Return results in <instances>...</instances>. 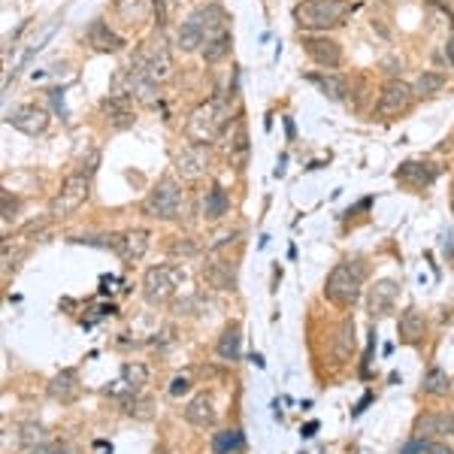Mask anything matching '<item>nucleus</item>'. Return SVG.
<instances>
[{
	"label": "nucleus",
	"instance_id": "nucleus-1",
	"mask_svg": "<svg viewBox=\"0 0 454 454\" xmlns=\"http://www.w3.org/2000/svg\"><path fill=\"white\" fill-rule=\"evenodd\" d=\"M227 27H231V16H227L224 6L203 4L179 25V31H176V46H179L182 52H197V49H203L207 36L227 31Z\"/></svg>",
	"mask_w": 454,
	"mask_h": 454
},
{
	"label": "nucleus",
	"instance_id": "nucleus-2",
	"mask_svg": "<svg viewBox=\"0 0 454 454\" xmlns=\"http://www.w3.org/2000/svg\"><path fill=\"white\" fill-rule=\"evenodd\" d=\"M355 12L351 0H300L294 6V21L303 31H333Z\"/></svg>",
	"mask_w": 454,
	"mask_h": 454
},
{
	"label": "nucleus",
	"instance_id": "nucleus-3",
	"mask_svg": "<svg viewBox=\"0 0 454 454\" xmlns=\"http://www.w3.org/2000/svg\"><path fill=\"white\" fill-rule=\"evenodd\" d=\"M227 119H231V94H215V98L203 100L200 106H194L192 119H188V140L212 143L222 134Z\"/></svg>",
	"mask_w": 454,
	"mask_h": 454
},
{
	"label": "nucleus",
	"instance_id": "nucleus-4",
	"mask_svg": "<svg viewBox=\"0 0 454 454\" xmlns=\"http://www.w3.org/2000/svg\"><path fill=\"white\" fill-rule=\"evenodd\" d=\"M325 294L340 309L355 306L357 297H361V263H351V261L336 263L325 282Z\"/></svg>",
	"mask_w": 454,
	"mask_h": 454
},
{
	"label": "nucleus",
	"instance_id": "nucleus-5",
	"mask_svg": "<svg viewBox=\"0 0 454 454\" xmlns=\"http://www.w3.org/2000/svg\"><path fill=\"white\" fill-rule=\"evenodd\" d=\"M91 194V173H70L61 192L52 197V218H70L85 207Z\"/></svg>",
	"mask_w": 454,
	"mask_h": 454
},
{
	"label": "nucleus",
	"instance_id": "nucleus-6",
	"mask_svg": "<svg viewBox=\"0 0 454 454\" xmlns=\"http://www.w3.org/2000/svg\"><path fill=\"white\" fill-rule=\"evenodd\" d=\"M179 288H182V270L173 267V263H155V267L143 276V294L152 306H160V303H167V300H173Z\"/></svg>",
	"mask_w": 454,
	"mask_h": 454
},
{
	"label": "nucleus",
	"instance_id": "nucleus-7",
	"mask_svg": "<svg viewBox=\"0 0 454 454\" xmlns=\"http://www.w3.org/2000/svg\"><path fill=\"white\" fill-rule=\"evenodd\" d=\"M130 64H137V67H140L155 85L170 82V76H173V58H170V52H167L164 36H155V40L145 43L140 52L134 55V61Z\"/></svg>",
	"mask_w": 454,
	"mask_h": 454
},
{
	"label": "nucleus",
	"instance_id": "nucleus-8",
	"mask_svg": "<svg viewBox=\"0 0 454 454\" xmlns=\"http://www.w3.org/2000/svg\"><path fill=\"white\" fill-rule=\"evenodd\" d=\"M143 212L158 222H170L182 212V188L176 185V179H160L149 197L143 200Z\"/></svg>",
	"mask_w": 454,
	"mask_h": 454
},
{
	"label": "nucleus",
	"instance_id": "nucleus-9",
	"mask_svg": "<svg viewBox=\"0 0 454 454\" xmlns=\"http://www.w3.org/2000/svg\"><path fill=\"white\" fill-rule=\"evenodd\" d=\"M209 167V143H188L176 155V173L185 182H197Z\"/></svg>",
	"mask_w": 454,
	"mask_h": 454
},
{
	"label": "nucleus",
	"instance_id": "nucleus-10",
	"mask_svg": "<svg viewBox=\"0 0 454 454\" xmlns=\"http://www.w3.org/2000/svg\"><path fill=\"white\" fill-rule=\"evenodd\" d=\"M145 382H149V370H145L143 364H128V367L121 370V376L104 387V394H106V397H113V400L128 403V400H134L137 394L143 391Z\"/></svg>",
	"mask_w": 454,
	"mask_h": 454
},
{
	"label": "nucleus",
	"instance_id": "nucleus-11",
	"mask_svg": "<svg viewBox=\"0 0 454 454\" xmlns=\"http://www.w3.org/2000/svg\"><path fill=\"white\" fill-rule=\"evenodd\" d=\"M300 46L325 70H336L342 64V46L331 36H300Z\"/></svg>",
	"mask_w": 454,
	"mask_h": 454
},
{
	"label": "nucleus",
	"instance_id": "nucleus-12",
	"mask_svg": "<svg viewBox=\"0 0 454 454\" xmlns=\"http://www.w3.org/2000/svg\"><path fill=\"white\" fill-rule=\"evenodd\" d=\"M412 98H415L412 82H406V79H400V76H391L382 85V98H379V113H382V115H397L409 104H412Z\"/></svg>",
	"mask_w": 454,
	"mask_h": 454
},
{
	"label": "nucleus",
	"instance_id": "nucleus-13",
	"mask_svg": "<svg viewBox=\"0 0 454 454\" xmlns=\"http://www.w3.org/2000/svg\"><path fill=\"white\" fill-rule=\"evenodd\" d=\"M12 124L16 130H21V134L27 137H43L49 128V113L43 106H34V104H21L10 113V119H6Z\"/></svg>",
	"mask_w": 454,
	"mask_h": 454
},
{
	"label": "nucleus",
	"instance_id": "nucleus-14",
	"mask_svg": "<svg viewBox=\"0 0 454 454\" xmlns=\"http://www.w3.org/2000/svg\"><path fill=\"white\" fill-rule=\"evenodd\" d=\"M397 300H400V285L394 279H379L367 294V312L372 318H385V315L394 312Z\"/></svg>",
	"mask_w": 454,
	"mask_h": 454
},
{
	"label": "nucleus",
	"instance_id": "nucleus-15",
	"mask_svg": "<svg viewBox=\"0 0 454 454\" xmlns=\"http://www.w3.org/2000/svg\"><path fill=\"white\" fill-rule=\"evenodd\" d=\"M145 252H149V231L134 227V231L119 233V248H115V254H119L124 263H140L145 258Z\"/></svg>",
	"mask_w": 454,
	"mask_h": 454
},
{
	"label": "nucleus",
	"instance_id": "nucleus-16",
	"mask_svg": "<svg viewBox=\"0 0 454 454\" xmlns=\"http://www.w3.org/2000/svg\"><path fill=\"white\" fill-rule=\"evenodd\" d=\"M85 40H88V46L94 49V52H104V55H113V52H119V49L124 46V40L119 34L113 31V27L106 25L104 19H94L91 25H88V31H85Z\"/></svg>",
	"mask_w": 454,
	"mask_h": 454
},
{
	"label": "nucleus",
	"instance_id": "nucleus-17",
	"mask_svg": "<svg viewBox=\"0 0 454 454\" xmlns=\"http://www.w3.org/2000/svg\"><path fill=\"white\" fill-rule=\"evenodd\" d=\"M436 176H439V167L427 164V160H406V164L397 167V179L406 182V185H415V188L434 185Z\"/></svg>",
	"mask_w": 454,
	"mask_h": 454
},
{
	"label": "nucleus",
	"instance_id": "nucleus-18",
	"mask_svg": "<svg viewBox=\"0 0 454 454\" xmlns=\"http://www.w3.org/2000/svg\"><path fill=\"white\" fill-rule=\"evenodd\" d=\"M104 113H106V119L115 130H128L130 124L137 121L134 100L130 98H113V94H109V98L104 100Z\"/></svg>",
	"mask_w": 454,
	"mask_h": 454
},
{
	"label": "nucleus",
	"instance_id": "nucleus-19",
	"mask_svg": "<svg viewBox=\"0 0 454 454\" xmlns=\"http://www.w3.org/2000/svg\"><path fill=\"white\" fill-rule=\"evenodd\" d=\"M203 279L218 291H233L237 288V267H233L231 261L212 258L207 267H203Z\"/></svg>",
	"mask_w": 454,
	"mask_h": 454
},
{
	"label": "nucleus",
	"instance_id": "nucleus-20",
	"mask_svg": "<svg viewBox=\"0 0 454 454\" xmlns=\"http://www.w3.org/2000/svg\"><path fill=\"white\" fill-rule=\"evenodd\" d=\"M46 394L58 403H73L79 397V376L76 370H61L58 376L49 379L46 385Z\"/></svg>",
	"mask_w": 454,
	"mask_h": 454
},
{
	"label": "nucleus",
	"instance_id": "nucleus-21",
	"mask_svg": "<svg viewBox=\"0 0 454 454\" xmlns=\"http://www.w3.org/2000/svg\"><path fill=\"white\" fill-rule=\"evenodd\" d=\"M306 79L318 88L321 94H327L331 100H336V104H346L348 100V79L342 76H333V73H306Z\"/></svg>",
	"mask_w": 454,
	"mask_h": 454
},
{
	"label": "nucleus",
	"instance_id": "nucleus-22",
	"mask_svg": "<svg viewBox=\"0 0 454 454\" xmlns=\"http://www.w3.org/2000/svg\"><path fill=\"white\" fill-rule=\"evenodd\" d=\"M227 160H231L237 170H243L246 160H248V134H246V124L243 119L233 121L231 130V143H227Z\"/></svg>",
	"mask_w": 454,
	"mask_h": 454
},
{
	"label": "nucleus",
	"instance_id": "nucleus-23",
	"mask_svg": "<svg viewBox=\"0 0 454 454\" xmlns=\"http://www.w3.org/2000/svg\"><path fill=\"white\" fill-rule=\"evenodd\" d=\"M185 421L192 424V427H209V424L215 421V406H212V400L207 394H197V397L188 400Z\"/></svg>",
	"mask_w": 454,
	"mask_h": 454
},
{
	"label": "nucleus",
	"instance_id": "nucleus-24",
	"mask_svg": "<svg viewBox=\"0 0 454 454\" xmlns=\"http://www.w3.org/2000/svg\"><path fill=\"white\" fill-rule=\"evenodd\" d=\"M333 348H336V361H351V355H355V348H357V331H355V321L351 318L340 321Z\"/></svg>",
	"mask_w": 454,
	"mask_h": 454
},
{
	"label": "nucleus",
	"instance_id": "nucleus-25",
	"mask_svg": "<svg viewBox=\"0 0 454 454\" xmlns=\"http://www.w3.org/2000/svg\"><path fill=\"white\" fill-rule=\"evenodd\" d=\"M424 333H427V321H424V315L419 309H406L400 318V340L409 342V346H415V342L424 340Z\"/></svg>",
	"mask_w": 454,
	"mask_h": 454
},
{
	"label": "nucleus",
	"instance_id": "nucleus-26",
	"mask_svg": "<svg viewBox=\"0 0 454 454\" xmlns=\"http://www.w3.org/2000/svg\"><path fill=\"white\" fill-rule=\"evenodd\" d=\"M231 46H233V36H231V27L227 31H218V34H212L207 36V43H203V61L207 64H218L222 58L231 55Z\"/></svg>",
	"mask_w": 454,
	"mask_h": 454
},
{
	"label": "nucleus",
	"instance_id": "nucleus-27",
	"mask_svg": "<svg viewBox=\"0 0 454 454\" xmlns=\"http://www.w3.org/2000/svg\"><path fill=\"white\" fill-rule=\"evenodd\" d=\"M243 331H239V325L233 321L231 327H224V333L218 336V357H224V361H239V355H243Z\"/></svg>",
	"mask_w": 454,
	"mask_h": 454
},
{
	"label": "nucleus",
	"instance_id": "nucleus-28",
	"mask_svg": "<svg viewBox=\"0 0 454 454\" xmlns=\"http://www.w3.org/2000/svg\"><path fill=\"white\" fill-rule=\"evenodd\" d=\"M227 212H231V197L224 194L222 185H212L209 194L203 197V215H207L209 222H218V218H224Z\"/></svg>",
	"mask_w": 454,
	"mask_h": 454
},
{
	"label": "nucleus",
	"instance_id": "nucleus-29",
	"mask_svg": "<svg viewBox=\"0 0 454 454\" xmlns=\"http://www.w3.org/2000/svg\"><path fill=\"white\" fill-rule=\"evenodd\" d=\"M115 10H119V16H121L124 25L140 27L143 21L149 19L152 4H149V0H119V4H115Z\"/></svg>",
	"mask_w": 454,
	"mask_h": 454
},
{
	"label": "nucleus",
	"instance_id": "nucleus-30",
	"mask_svg": "<svg viewBox=\"0 0 454 454\" xmlns=\"http://www.w3.org/2000/svg\"><path fill=\"white\" fill-rule=\"evenodd\" d=\"M246 449V434L243 430H222L215 439H212V454H237Z\"/></svg>",
	"mask_w": 454,
	"mask_h": 454
},
{
	"label": "nucleus",
	"instance_id": "nucleus-31",
	"mask_svg": "<svg viewBox=\"0 0 454 454\" xmlns=\"http://www.w3.org/2000/svg\"><path fill=\"white\" fill-rule=\"evenodd\" d=\"M421 436H454V415H427L419 424Z\"/></svg>",
	"mask_w": 454,
	"mask_h": 454
},
{
	"label": "nucleus",
	"instance_id": "nucleus-32",
	"mask_svg": "<svg viewBox=\"0 0 454 454\" xmlns=\"http://www.w3.org/2000/svg\"><path fill=\"white\" fill-rule=\"evenodd\" d=\"M415 98H434V94H439L445 88V76L442 73H434V70H427V73H421L419 79H415Z\"/></svg>",
	"mask_w": 454,
	"mask_h": 454
},
{
	"label": "nucleus",
	"instance_id": "nucleus-33",
	"mask_svg": "<svg viewBox=\"0 0 454 454\" xmlns=\"http://www.w3.org/2000/svg\"><path fill=\"white\" fill-rule=\"evenodd\" d=\"M46 442V427L40 421H21L19 424V445L21 449H34V445Z\"/></svg>",
	"mask_w": 454,
	"mask_h": 454
},
{
	"label": "nucleus",
	"instance_id": "nucleus-34",
	"mask_svg": "<svg viewBox=\"0 0 454 454\" xmlns=\"http://www.w3.org/2000/svg\"><path fill=\"white\" fill-rule=\"evenodd\" d=\"M449 372H445L442 367H434V370H427V376H424V382H421V391L424 394H434V397H442V394H449Z\"/></svg>",
	"mask_w": 454,
	"mask_h": 454
},
{
	"label": "nucleus",
	"instance_id": "nucleus-35",
	"mask_svg": "<svg viewBox=\"0 0 454 454\" xmlns=\"http://www.w3.org/2000/svg\"><path fill=\"white\" fill-rule=\"evenodd\" d=\"M70 243L79 246H91V248H119V233H85V237H70Z\"/></svg>",
	"mask_w": 454,
	"mask_h": 454
},
{
	"label": "nucleus",
	"instance_id": "nucleus-36",
	"mask_svg": "<svg viewBox=\"0 0 454 454\" xmlns=\"http://www.w3.org/2000/svg\"><path fill=\"white\" fill-rule=\"evenodd\" d=\"M192 391V372H182L170 382V397H182V394Z\"/></svg>",
	"mask_w": 454,
	"mask_h": 454
},
{
	"label": "nucleus",
	"instance_id": "nucleus-37",
	"mask_svg": "<svg viewBox=\"0 0 454 454\" xmlns=\"http://www.w3.org/2000/svg\"><path fill=\"white\" fill-rule=\"evenodd\" d=\"M419 454H454V449H451V445H442V442H430L427 436H421Z\"/></svg>",
	"mask_w": 454,
	"mask_h": 454
},
{
	"label": "nucleus",
	"instance_id": "nucleus-38",
	"mask_svg": "<svg viewBox=\"0 0 454 454\" xmlns=\"http://www.w3.org/2000/svg\"><path fill=\"white\" fill-rule=\"evenodd\" d=\"M170 254H173V258H194L197 246L192 243V239H185V243H173L170 246Z\"/></svg>",
	"mask_w": 454,
	"mask_h": 454
},
{
	"label": "nucleus",
	"instance_id": "nucleus-39",
	"mask_svg": "<svg viewBox=\"0 0 454 454\" xmlns=\"http://www.w3.org/2000/svg\"><path fill=\"white\" fill-rule=\"evenodd\" d=\"M25 454H70L64 445H52V442H43V445H34V449H27Z\"/></svg>",
	"mask_w": 454,
	"mask_h": 454
},
{
	"label": "nucleus",
	"instance_id": "nucleus-40",
	"mask_svg": "<svg viewBox=\"0 0 454 454\" xmlns=\"http://www.w3.org/2000/svg\"><path fill=\"white\" fill-rule=\"evenodd\" d=\"M16 212H19V200L4 192V224H10V215H16Z\"/></svg>",
	"mask_w": 454,
	"mask_h": 454
},
{
	"label": "nucleus",
	"instance_id": "nucleus-41",
	"mask_svg": "<svg viewBox=\"0 0 454 454\" xmlns=\"http://www.w3.org/2000/svg\"><path fill=\"white\" fill-rule=\"evenodd\" d=\"M445 61L454 67V36H449V43H445Z\"/></svg>",
	"mask_w": 454,
	"mask_h": 454
},
{
	"label": "nucleus",
	"instance_id": "nucleus-42",
	"mask_svg": "<svg viewBox=\"0 0 454 454\" xmlns=\"http://www.w3.org/2000/svg\"><path fill=\"white\" fill-rule=\"evenodd\" d=\"M94 454H113V445L100 439V442H94Z\"/></svg>",
	"mask_w": 454,
	"mask_h": 454
},
{
	"label": "nucleus",
	"instance_id": "nucleus-43",
	"mask_svg": "<svg viewBox=\"0 0 454 454\" xmlns=\"http://www.w3.org/2000/svg\"><path fill=\"white\" fill-rule=\"evenodd\" d=\"M315 430H318V424H309V427H303V436H312Z\"/></svg>",
	"mask_w": 454,
	"mask_h": 454
},
{
	"label": "nucleus",
	"instance_id": "nucleus-44",
	"mask_svg": "<svg viewBox=\"0 0 454 454\" xmlns=\"http://www.w3.org/2000/svg\"><path fill=\"white\" fill-rule=\"evenodd\" d=\"M158 4H164V6H173V4H179V0H158Z\"/></svg>",
	"mask_w": 454,
	"mask_h": 454
}]
</instances>
